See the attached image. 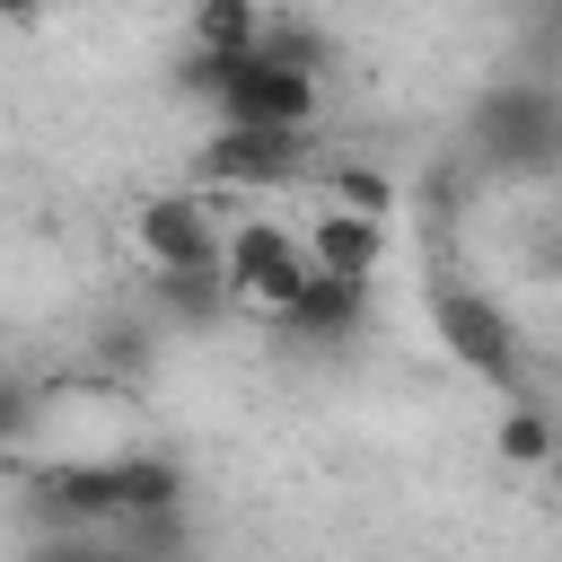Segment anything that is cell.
Listing matches in <instances>:
<instances>
[{"label": "cell", "mask_w": 562, "mask_h": 562, "mask_svg": "<svg viewBox=\"0 0 562 562\" xmlns=\"http://www.w3.org/2000/svg\"><path fill=\"white\" fill-rule=\"evenodd\" d=\"M474 149L509 176H536L562 158V97L544 79H501L474 97Z\"/></svg>", "instance_id": "1"}, {"label": "cell", "mask_w": 562, "mask_h": 562, "mask_svg": "<svg viewBox=\"0 0 562 562\" xmlns=\"http://www.w3.org/2000/svg\"><path fill=\"white\" fill-rule=\"evenodd\" d=\"M316 105H325V70H299L281 53H237L228 61V88H220V123H246V132H316Z\"/></svg>", "instance_id": "2"}, {"label": "cell", "mask_w": 562, "mask_h": 562, "mask_svg": "<svg viewBox=\"0 0 562 562\" xmlns=\"http://www.w3.org/2000/svg\"><path fill=\"white\" fill-rule=\"evenodd\" d=\"M430 325H439V351H448L465 378H492V386H518V378H527V334H518V316H509L492 290L448 281V290L430 299Z\"/></svg>", "instance_id": "3"}, {"label": "cell", "mask_w": 562, "mask_h": 562, "mask_svg": "<svg viewBox=\"0 0 562 562\" xmlns=\"http://www.w3.org/2000/svg\"><path fill=\"white\" fill-rule=\"evenodd\" d=\"M237 307H255L263 325L316 281V255H307V228H281V220H237L228 228V255H220Z\"/></svg>", "instance_id": "4"}, {"label": "cell", "mask_w": 562, "mask_h": 562, "mask_svg": "<svg viewBox=\"0 0 562 562\" xmlns=\"http://www.w3.org/2000/svg\"><path fill=\"white\" fill-rule=\"evenodd\" d=\"M132 246H140L149 272H220L228 228H220V202L211 193H149L132 211Z\"/></svg>", "instance_id": "5"}, {"label": "cell", "mask_w": 562, "mask_h": 562, "mask_svg": "<svg viewBox=\"0 0 562 562\" xmlns=\"http://www.w3.org/2000/svg\"><path fill=\"white\" fill-rule=\"evenodd\" d=\"M307 167V132H246V123H220L193 158V176L211 193H272Z\"/></svg>", "instance_id": "6"}, {"label": "cell", "mask_w": 562, "mask_h": 562, "mask_svg": "<svg viewBox=\"0 0 562 562\" xmlns=\"http://www.w3.org/2000/svg\"><path fill=\"white\" fill-rule=\"evenodd\" d=\"M360 325H369V281H351V272H316V281L272 316V342H290V351H342Z\"/></svg>", "instance_id": "7"}, {"label": "cell", "mask_w": 562, "mask_h": 562, "mask_svg": "<svg viewBox=\"0 0 562 562\" xmlns=\"http://www.w3.org/2000/svg\"><path fill=\"white\" fill-rule=\"evenodd\" d=\"M35 518L61 527V536L114 527V518H123V474H114V457H70V465L35 474Z\"/></svg>", "instance_id": "8"}, {"label": "cell", "mask_w": 562, "mask_h": 562, "mask_svg": "<svg viewBox=\"0 0 562 562\" xmlns=\"http://www.w3.org/2000/svg\"><path fill=\"white\" fill-rule=\"evenodd\" d=\"M307 255H316V272H351V281H378V263H386V220H369V211H316L307 220Z\"/></svg>", "instance_id": "9"}, {"label": "cell", "mask_w": 562, "mask_h": 562, "mask_svg": "<svg viewBox=\"0 0 562 562\" xmlns=\"http://www.w3.org/2000/svg\"><path fill=\"white\" fill-rule=\"evenodd\" d=\"M492 457L501 465H518V474H544V465H562V422L544 413V404H509L501 422H492Z\"/></svg>", "instance_id": "10"}, {"label": "cell", "mask_w": 562, "mask_h": 562, "mask_svg": "<svg viewBox=\"0 0 562 562\" xmlns=\"http://www.w3.org/2000/svg\"><path fill=\"white\" fill-rule=\"evenodd\" d=\"M114 474H123V518H132V527H140V518H176V509H184V465H176V457L132 448V457H114Z\"/></svg>", "instance_id": "11"}, {"label": "cell", "mask_w": 562, "mask_h": 562, "mask_svg": "<svg viewBox=\"0 0 562 562\" xmlns=\"http://www.w3.org/2000/svg\"><path fill=\"white\" fill-rule=\"evenodd\" d=\"M263 26H272L263 0H193V18H184V35H193L202 53H255Z\"/></svg>", "instance_id": "12"}, {"label": "cell", "mask_w": 562, "mask_h": 562, "mask_svg": "<svg viewBox=\"0 0 562 562\" xmlns=\"http://www.w3.org/2000/svg\"><path fill=\"white\" fill-rule=\"evenodd\" d=\"M149 299L176 316V325H220L228 316V272H149Z\"/></svg>", "instance_id": "13"}, {"label": "cell", "mask_w": 562, "mask_h": 562, "mask_svg": "<svg viewBox=\"0 0 562 562\" xmlns=\"http://www.w3.org/2000/svg\"><path fill=\"white\" fill-rule=\"evenodd\" d=\"M334 202H342V211L386 220V211H395V176H378V167H360V158H351V167H334Z\"/></svg>", "instance_id": "14"}, {"label": "cell", "mask_w": 562, "mask_h": 562, "mask_svg": "<svg viewBox=\"0 0 562 562\" xmlns=\"http://www.w3.org/2000/svg\"><path fill=\"white\" fill-rule=\"evenodd\" d=\"M263 53H281V61H299V70H325V61H334V44H325L316 26H299V18H272V26H263Z\"/></svg>", "instance_id": "15"}, {"label": "cell", "mask_w": 562, "mask_h": 562, "mask_svg": "<svg viewBox=\"0 0 562 562\" xmlns=\"http://www.w3.org/2000/svg\"><path fill=\"white\" fill-rule=\"evenodd\" d=\"M0 430H9V439L35 430V378H9V386H0Z\"/></svg>", "instance_id": "16"}, {"label": "cell", "mask_w": 562, "mask_h": 562, "mask_svg": "<svg viewBox=\"0 0 562 562\" xmlns=\"http://www.w3.org/2000/svg\"><path fill=\"white\" fill-rule=\"evenodd\" d=\"M97 351H105V360H140V351H149V334H132V325H105V334H97Z\"/></svg>", "instance_id": "17"}, {"label": "cell", "mask_w": 562, "mask_h": 562, "mask_svg": "<svg viewBox=\"0 0 562 562\" xmlns=\"http://www.w3.org/2000/svg\"><path fill=\"white\" fill-rule=\"evenodd\" d=\"M0 18H9V26H35V18H44V0H0Z\"/></svg>", "instance_id": "18"}, {"label": "cell", "mask_w": 562, "mask_h": 562, "mask_svg": "<svg viewBox=\"0 0 562 562\" xmlns=\"http://www.w3.org/2000/svg\"><path fill=\"white\" fill-rule=\"evenodd\" d=\"M97 562H158V553H140V544H132V553H97Z\"/></svg>", "instance_id": "19"}]
</instances>
